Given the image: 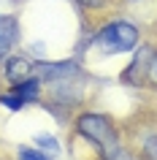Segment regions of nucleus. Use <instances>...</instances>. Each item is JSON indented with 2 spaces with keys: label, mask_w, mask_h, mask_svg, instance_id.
<instances>
[{
  "label": "nucleus",
  "mask_w": 157,
  "mask_h": 160,
  "mask_svg": "<svg viewBox=\"0 0 157 160\" xmlns=\"http://www.w3.org/2000/svg\"><path fill=\"white\" fill-rule=\"evenodd\" d=\"M79 133H81L87 141L98 144L100 155H103L106 160L116 158V152H119L116 130H114V125H111L106 117H100V114H84V117L79 119Z\"/></svg>",
  "instance_id": "f257e3e1"
},
{
  "label": "nucleus",
  "mask_w": 157,
  "mask_h": 160,
  "mask_svg": "<svg viewBox=\"0 0 157 160\" xmlns=\"http://www.w3.org/2000/svg\"><path fill=\"white\" fill-rule=\"evenodd\" d=\"M138 43V30L127 22H111L95 35V46L103 54H119V52H130Z\"/></svg>",
  "instance_id": "f03ea898"
},
{
  "label": "nucleus",
  "mask_w": 157,
  "mask_h": 160,
  "mask_svg": "<svg viewBox=\"0 0 157 160\" xmlns=\"http://www.w3.org/2000/svg\"><path fill=\"white\" fill-rule=\"evenodd\" d=\"M33 71L43 82H62V79H71V76L79 73V65L71 60H65V62H38Z\"/></svg>",
  "instance_id": "7ed1b4c3"
},
{
  "label": "nucleus",
  "mask_w": 157,
  "mask_h": 160,
  "mask_svg": "<svg viewBox=\"0 0 157 160\" xmlns=\"http://www.w3.org/2000/svg\"><path fill=\"white\" fill-rule=\"evenodd\" d=\"M14 41H17V19L0 14V60L8 54Z\"/></svg>",
  "instance_id": "20e7f679"
},
{
  "label": "nucleus",
  "mask_w": 157,
  "mask_h": 160,
  "mask_svg": "<svg viewBox=\"0 0 157 160\" xmlns=\"http://www.w3.org/2000/svg\"><path fill=\"white\" fill-rule=\"evenodd\" d=\"M33 62L25 57H11L8 65H6V76H8L11 82H22V79H27V76L33 73Z\"/></svg>",
  "instance_id": "39448f33"
},
{
  "label": "nucleus",
  "mask_w": 157,
  "mask_h": 160,
  "mask_svg": "<svg viewBox=\"0 0 157 160\" xmlns=\"http://www.w3.org/2000/svg\"><path fill=\"white\" fill-rule=\"evenodd\" d=\"M149 57H152V49H146V46H144V49L138 52V60H135V62H133V65L127 68V71H125V82H130V79H133V73H135V82H138L141 68H146V71H149Z\"/></svg>",
  "instance_id": "423d86ee"
},
{
  "label": "nucleus",
  "mask_w": 157,
  "mask_h": 160,
  "mask_svg": "<svg viewBox=\"0 0 157 160\" xmlns=\"http://www.w3.org/2000/svg\"><path fill=\"white\" fill-rule=\"evenodd\" d=\"M14 92L22 95L25 101H35V98H38V82H33V79H30V82H27V79H25V82H17Z\"/></svg>",
  "instance_id": "0eeeda50"
},
{
  "label": "nucleus",
  "mask_w": 157,
  "mask_h": 160,
  "mask_svg": "<svg viewBox=\"0 0 157 160\" xmlns=\"http://www.w3.org/2000/svg\"><path fill=\"white\" fill-rule=\"evenodd\" d=\"M0 103H3V106H6V109H11V111H19L22 109V106H25V98H22V95H17V92H11V95H3V98H0Z\"/></svg>",
  "instance_id": "6e6552de"
},
{
  "label": "nucleus",
  "mask_w": 157,
  "mask_h": 160,
  "mask_svg": "<svg viewBox=\"0 0 157 160\" xmlns=\"http://www.w3.org/2000/svg\"><path fill=\"white\" fill-rule=\"evenodd\" d=\"M19 160H49L43 152H38V149H30V147H22L19 149Z\"/></svg>",
  "instance_id": "1a4fd4ad"
},
{
  "label": "nucleus",
  "mask_w": 157,
  "mask_h": 160,
  "mask_svg": "<svg viewBox=\"0 0 157 160\" xmlns=\"http://www.w3.org/2000/svg\"><path fill=\"white\" fill-rule=\"evenodd\" d=\"M35 144H41L43 149H49V152H57V138L54 136H35Z\"/></svg>",
  "instance_id": "9d476101"
},
{
  "label": "nucleus",
  "mask_w": 157,
  "mask_h": 160,
  "mask_svg": "<svg viewBox=\"0 0 157 160\" xmlns=\"http://www.w3.org/2000/svg\"><path fill=\"white\" fill-rule=\"evenodd\" d=\"M144 152H146L149 160H157V136H149L146 144H144Z\"/></svg>",
  "instance_id": "9b49d317"
},
{
  "label": "nucleus",
  "mask_w": 157,
  "mask_h": 160,
  "mask_svg": "<svg viewBox=\"0 0 157 160\" xmlns=\"http://www.w3.org/2000/svg\"><path fill=\"white\" fill-rule=\"evenodd\" d=\"M146 79L152 82V84L157 87V54H152V60H149V71H146Z\"/></svg>",
  "instance_id": "f8f14e48"
},
{
  "label": "nucleus",
  "mask_w": 157,
  "mask_h": 160,
  "mask_svg": "<svg viewBox=\"0 0 157 160\" xmlns=\"http://www.w3.org/2000/svg\"><path fill=\"white\" fill-rule=\"evenodd\" d=\"M84 3H98V0H84Z\"/></svg>",
  "instance_id": "ddd939ff"
}]
</instances>
